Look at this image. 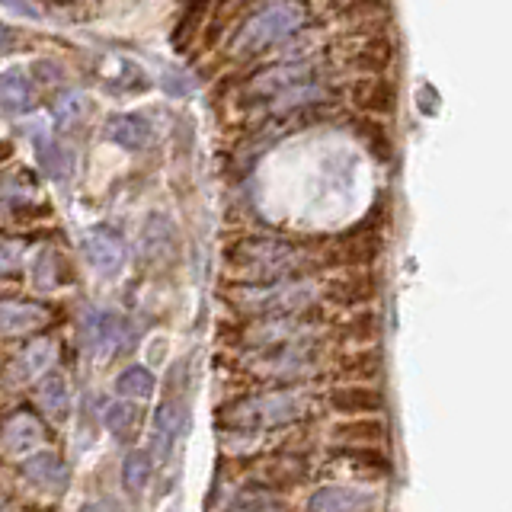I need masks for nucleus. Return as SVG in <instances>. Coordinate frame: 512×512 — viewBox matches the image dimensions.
I'll list each match as a JSON object with an SVG mask.
<instances>
[{
    "mask_svg": "<svg viewBox=\"0 0 512 512\" xmlns=\"http://www.w3.org/2000/svg\"><path fill=\"white\" fill-rule=\"evenodd\" d=\"M39 404L55 423H64L71 416V391L61 372H52L39 381Z\"/></svg>",
    "mask_w": 512,
    "mask_h": 512,
    "instance_id": "nucleus-29",
    "label": "nucleus"
},
{
    "mask_svg": "<svg viewBox=\"0 0 512 512\" xmlns=\"http://www.w3.org/2000/svg\"><path fill=\"white\" fill-rule=\"evenodd\" d=\"M311 474V464L304 455H295V452H288L282 458H272L266 461L263 468H260V490H295L301 487L304 480H308Z\"/></svg>",
    "mask_w": 512,
    "mask_h": 512,
    "instance_id": "nucleus-20",
    "label": "nucleus"
},
{
    "mask_svg": "<svg viewBox=\"0 0 512 512\" xmlns=\"http://www.w3.org/2000/svg\"><path fill=\"white\" fill-rule=\"evenodd\" d=\"M285 506H282V500L279 496H272L269 490H250V493H244L240 500L234 503V512H282Z\"/></svg>",
    "mask_w": 512,
    "mask_h": 512,
    "instance_id": "nucleus-36",
    "label": "nucleus"
},
{
    "mask_svg": "<svg viewBox=\"0 0 512 512\" xmlns=\"http://www.w3.org/2000/svg\"><path fill=\"white\" fill-rule=\"evenodd\" d=\"M103 426L109 429V436H116V442L132 445L141 432V410L135 407V400H112L106 404Z\"/></svg>",
    "mask_w": 512,
    "mask_h": 512,
    "instance_id": "nucleus-25",
    "label": "nucleus"
},
{
    "mask_svg": "<svg viewBox=\"0 0 512 512\" xmlns=\"http://www.w3.org/2000/svg\"><path fill=\"white\" fill-rule=\"evenodd\" d=\"M381 234H384V205L375 202L372 215L352 224L349 231L336 237L333 250L324 253V266H340V269H368L381 253Z\"/></svg>",
    "mask_w": 512,
    "mask_h": 512,
    "instance_id": "nucleus-8",
    "label": "nucleus"
},
{
    "mask_svg": "<svg viewBox=\"0 0 512 512\" xmlns=\"http://www.w3.org/2000/svg\"><path fill=\"white\" fill-rule=\"evenodd\" d=\"M352 132L359 135V141H362L365 148L372 151L378 160H391V157H394V141H391V132H388V128H384L378 119H368V116L352 119Z\"/></svg>",
    "mask_w": 512,
    "mask_h": 512,
    "instance_id": "nucleus-31",
    "label": "nucleus"
},
{
    "mask_svg": "<svg viewBox=\"0 0 512 512\" xmlns=\"http://www.w3.org/2000/svg\"><path fill=\"white\" fill-rule=\"evenodd\" d=\"M13 45H16V32L7 23H0V55L13 52Z\"/></svg>",
    "mask_w": 512,
    "mask_h": 512,
    "instance_id": "nucleus-40",
    "label": "nucleus"
},
{
    "mask_svg": "<svg viewBox=\"0 0 512 512\" xmlns=\"http://www.w3.org/2000/svg\"><path fill=\"white\" fill-rule=\"evenodd\" d=\"M189 429V407L180 397H164L154 410V432H151V458L154 464H164L173 448L180 445L183 432Z\"/></svg>",
    "mask_w": 512,
    "mask_h": 512,
    "instance_id": "nucleus-11",
    "label": "nucleus"
},
{
    "mask_svg": "<svg viewBox=\"0 0 512 512\" xmlns=\"http://www.w3.org/2000/svg\"><path fill=\"white\" fill-rule=\"evenodd\" d=\"M333 455L349 461L352 468L368 471V474H391L394 471L391 455L384 452L381 445H340V448H333Z\"/></svg>",
    "mask_w": 512,
    "mask_h": 512,
    "instance_id": "nucleus-28",
    "label": "nucleus"
},
{
    "mask_svg": "<svg viewBox=\"0 0 512 512\" xmlns=\"http://www.w3.org/2000/svg\"><path fill=\"white\" fill-rule=\"evenodd\" d=\"M106 138L122 151H144L151 144L154 132L151 122L144 116H135V112H116V116L106 119Z\"/></svg>",
    "mask_w": 512,
    "mask_h": 512,
    "instance_id": "nucleus-21",
    "label": "nucleus"
},
{
    "mask_svg": "<svg viewBox=\"0 0 512 512\" xmlns=\"http://www.w3.org/2000/svg\"><path fill=\"white\" fill-rule=\"evenodd\" d=\"M151 474H154V458H151V452H144V448H132V452L122 458V487H125V493L138 496L144 487L151 484Z\"/></svg>",
    "mask_w": 512,
    "mask_h": 512,
    "instance_id": "nucleus-30",
    "label": "nucleus"
},
{
    "mask_svg": "<svg viewBox=\"0 0 512 512\" xmlns=\"http://www.w3.org/2000/svg\"><path fill=\"white\" fill-rule=\"evenodd\" d=\"M394 45L391 39H384V36H372V39H365V45H359L356 52H352V68H356L362 77H384L388 74V68L394 64Z\"/></svg>",
    "mask_w": 512,
    "mask_h": 512,
    "instance_id": "nucleus-23",
    "label": "nucleus"
},
{
    "mask_svg": "<svg viewBox=\"0 0 512 512\" xmlns=\"http://www.w3.org/2000/svg\"><path fill=\"white\" fill-rule=\"evenodd\" d=\"M224 263L240 272V282H285V279H308L320 266L301 244L276 234H247L237 237L224 250Z\"/></svg>",
    "mask_w": 512,
    "mask_h": 512,
    "instance_id": "nucleus-1",
    "label": "nucleus"
},
{
    "mask_svg": "<svg viewBox=\"0 0 512 512\" xmlns=\"http://www.w3.org/2000/svg\"><path fill=\"white\" fill-rule=\"evenodd\" d=\"M314 400L317 397H311V391L301 388V384L298 388H266L224 404L218 413V423L224 432H240V436L298 426L311 416Z\"/></svg>",
    "mask_w": 512,
    "mask_h": 512,
    "instance_id": "nucleus-2",
    "label": "nucleus"
},
{
    "mask_svg": "<svg viewBox=\"0 0 512 512\" xmlns=\"http://www.w3.org/2000/svg\"><path fill=\"white\" fill-rule=\"evenodd\" d=\"M327 407L336 416L359 420V416H381L384 391L378 384H333L327 394Z\"/></svg>",
    "mask_w": 512,
    "mask_h": 512,
    "instance_id": "nucleus-12",
    "label": "nucleus"
},
{
    "mask_svg": "<svg viewBox=\"0 0 512 512\" xmlns=\"http://www.w3.org/2000/svg\"><path fill=\"white\" fill-rule=\"evenodd\" d=\"M20 477L29 487H36L42 493H64L71 484L68 464L61 461V455L55 452H36L20 461Z\"/></svg>",
    "mask_w": 512,
    "mask_h": 512,
    "instance_id": "nucleus-15",
    "label": "nucleus"
},
{
    "mask_svg": "<svg viewBox=\"0 0 512 512\" xmlns=\"http://www.w3.org/2000/svg\"><path fill=\"white\" fill-rule=\"evenodd\" d=\"M330 436L340 445H381L388 439V423L381 416H359V420H343L330 429Z\"/></svg>",
    "mask_w": 512,
    "mask_h": 512,
    "instance_id": "nucleus-24",
    "label": "nucleus"
},
{
    "mask_svg": "<svg viewBox=\"0 0 512 512\" xmlns=\"http://www.w3.org/2000/svg\"><path fill=\"white\" fill-rule=\"evenodd\" d=\"M381 503L378 490L359 484H324L311 490L304 512H375Z\"/></svg>",
    "mask_w": 512,
    "mask_h": 512,
    "instance_id": "nucleus-10",
    "label": "nucleus"
},
{
    "mask_svg": "<svg viewBox=\"0 0 512 512\" xmlns=\"http://www.w3.org/2000/svg\"><path fill=\"white\" fill-rule=\"evenodd\" d=\"M384 372V359L375 346H365L356 352L336 359V375L343 378V384H375Z\"/></svg>",
    "mask_w": 512,
    "mask_h": 512,
    "instance_id": "nucleus-22",
    "label": "nucleus"
},
{
    "mask_svg": "<svg viewBox=\"0 0 512 512\" xmlns=\"http://www.w3.org/2000/svg\"><path fill=\"white\" fill-rule=\"evenodd\" d=\"M208 13V7H189L186 13H183V20H180V29H176V36H173V42L180 45L183 42V32H186V42H189V36H192V20H202V16Z\"/></svg>",
    "mask_w": 512,
    "mask_h": 512,
    "instance_id": "nucleus-39",
    "label": "nucleus"
},
{
    "mask_svg": "<svg viewBox=\"0 0 512 512\" xmlns=\"http://www.w3.org/2000/svg\"><path fill=\"white\" fill-rule=\"evenodd\" d=\"M80 512H119V509L109 500H87L84 506H80Z\"/></svg>",
    "mask_w": 512,
    "mask_h": 512,
    "instance_id": "nucleus-41",
    "label": "nucleus"
},
{
    "mask_svg": "<svg viewBox=\"0 0 512 512\" xmlns=\"http://www.w3.org/2000/svg\"><path fill=\"white\" fill-rule=\"evenodd\" d=\"M308 4L298 0H276V4L253 7L244 20L237 23L234 36L228 42V52L234 58H260L269 48L282 45L285 39H295L308 26Z\"/></svg>",
    "mask_w": 512,
    "mask_h": 512,
    "instance_id": "nucleus-3",
    "label": "nucleus"
},
{
    "mask_svg": "<svg viewBox=\"0 0 512 512\" xmlns=\"http://www.w3.org/2000/svg\"><path fill=\"white\" fill-rule=\"evenodd\" d=\"M349 100L368 119L394 116L397 112V87L391 77H359L349 87Z\"/></svg>",
    "mask_w": 512,
    "mask_h": 512,
    "instance_id": "nucleus-14",
    "label": "nucleus"
},
{
    "mask_svg": "<svg viewBox=\"0 0 512 512\" xmlns=\"http://www.w3.org/2000/svg\"><path fill=\"white\" fill-rule=\"evenodd\" d=\"M125 320L116 311H96L87 320V343L96 359H112L125 343Z\"/></svg>",
    "mask_w": 512,
    "mask_h": 512,
    "instance_id": "nucleus-18",
    "label": "nucleus"
},
{
    "mask_svg": "<svg viewBox=\"0 0 512 512\" xmlns=\"http://www.w3.org/2000/svg\"><path fill=\"white\" fill-rule=\"evenodd\" d=\"M173 240V224L164 218V228H160V234H154V228L148 224V231H144V250H148L151 256H160V247L170 244Z\"/></svg>",
    "mask_w": 512,
    "mask_h": 512,
    "instance_id": "nucleus-37",
    "label": "nucleus"
},
{
    "mask_svg": "<svg viewBox=\"0 0 512 512\" xmlns=\"http://www.w3.org/2000/svg\"><path fill=\"white\" fill-rule=\"evenodd\" d=\"M32 144H36L39 164L45 167V173L58 183L68 180L71 176V154L64 151V144L58 138H52V132H32Z\"/></svg>",
    "mask_w": 512,
    "mask_h": 512,
    "instance_id": "nucleus-27",
    "label": "nucleus"
},
{
    "mask_svg": "<svg viewBox=\"0 0 512 512\" xmlns=\"http://www.w3.org/2000/svg\"><path fill=\"white\" fill-rule=\"evenodd\" d=\"M48 320H52V311L42 308V304H32V301H0V333L7 336H26V333H36L42 330Z\"/></svg>",
    "mask_w": 512,
    "mask_h": 512,
    "instance_id": "nucleus-19",
    "label": "nucleus"
},
{
    "mask_svg": "<svg viewBox=\"0 0 512 512\" xmlns=\"http://www.w3.org/2000/svg\"><path fill=\"white\" fill-rule=\"evenodd\" d=\"M324 359V340H301V343H288L279 349H266V352H250L247 368L253 378H260L263 384H276V388H298V384L308 381Z\"/></svg>",
    "mask_w": 512,
    "mask_h": 512,
    "instance_id": "nucleus-5",
    "label": "nucleus"
},
{
    "mask_svg": "<svg viewBox=\"0 0 512 512\" xmlns=\"http://www.w3.org/2000/svg\"><path fill=\"white\" fill-rule=\"evenodd\" d=\"M116 391L122 400H148L157 391V378L144 365H128L116 378Z\"/></svg>",
    "mask_w": 512,
    "mask_h": 512,
    "instance_id": "nucleus-32",
    "label": "nucleus"
},
{
    "mask_svg": "<svg viewBox=\"0 0 512 512\" xmlns=\"http://www.w3.org/2000/svg\"><path fill=\"white\" fill-rule=\"evenodd\" d=\"M52 365H55V343L36 340L10 362L7 381L13 388H20V384H29V381H42L45 375H52Z\"/></svg>",
    "mask_w": 512,
    "mask_h": 512,
    "instance_id": "nucleus-17",
    "label": "nucleus"
},
{
    "mask_svg": "<svg viewBox=\"0 0 512 512\" xmlns=\"http://www.w3.org/2000/svg\"><path fill=\"white\" fill-rule=\"evenodd\" d=\"M234 311L247 314L250 320L263 317H288V314H304L314 311L317 298H324L311 276L308 279H285V282H234L224 292Z\"/></svg>",
    "mask_w": 512,
    "mask_h": 512,
    "instance_id": "nucleus-4",
    "label": "nucleus"
},
{
    "mask_svg": "<svg viewBox=\"0 0 512 512\" xmlns=\"http://www.w3.org/2000/svg\"><path fill=\"white\" fill-rule=\"evenodd\" d=\"M90 112V103H87V96L84 93H77V90H68V93H61L55 106H52V119L58 128H77L80 122H84V116Z\"/></svg>",
    "mask_w": 512,
    "mask_h": 512,
    "instance_id": "nucleus-34",
    "label": "nucleus"
},
{
    "mask_svg": "<svg viewBox=\"0 0 512 512\" xmlns=\"http://www.w3.org/2000/svg\"><path fill=\"white\" fill-rule=\"evenodd\" d=\"M58 279H61V256L45 247L36 256V263H32V285H36L39 292H52Z\"/></svg>",
    "mask_w": 512,
    "mask_h": 512,
    "instance_id": "nucleus-35",
    "label": "nucleus"
},
{
    "mask_svg": "<svg viewBox=\"0 0 512 512\" xmlns=\"http://www.w3.org/2000/svg\"><path fill=\"white\" fill-rule=\"evenodd\" d=\"M327 64L314 58V55H304V58H282L276 64H266L253 77L244 80V87L237 90V100L240 106H253V103H269L276 100L279 93L301 87V84H314V80H324Z\"/></svg>",
    "mask_w": 512,
    "mask_h": 512,
    "instance_id": "nucleus-6",
    "label": "nucleus"
},
{
    "mask_svg": "<svg viewBox=\"0 0 512 512\" xmlns=\"http://www.w3.org/2000/svg\"><path fill=\"white\" fill-rule=\"evenodd\" d=\"M32 71L7 68L0 74V106L7 112H26L32 106Z\"/></svg>",
    "mask_w": 512,
    "mask_h": 512,
    "instance_id": "nucleus-26",
    "label": "nucleus"
},
{
    "mask_svg": "<svg viewBox=\"0 0 512 512\" xmlns=\"http://www.w3.org/2000/svg\"><path fill=\"white\" fill-rule=\"evenodd\" d=\"M378 292H381V282L372 269H356V272H349V276L324 285V298L330 304H336V308H356V311L372 308Z\"/></svg>",
    "mask_w": 512,
    "mask_h": 512,
    "instance_id": "nucleus-13",
    "label": "nucleus"
},
{
    "mask_svg": "<svg viewBox=\"0 0 512 512\" xmlns=\"http://www.w3.org/2000/svg\"><path fill=\"white\" fill-rule=\"evenodd\" d=\"M80 250H84L87 263L100 272L103 279H116L128 263L125 237L116 228H109V224H93V228H87L84 240H80Z\"/></svg>",
    "mask_w": 512,
    "mask_h": 512,
    "instance_id": "nucleus-9",
    "label": "nucleus"
},
{
    "mask_svg": "<svg viewBox=\"0 0 512 512\" xmlns=\"http://www.w3.org/2000/svg\"><path fill=\"white\" fill-rule=\"evenodd\" d=\"M378 333H381V317H378V311L375 308H365V311H356V314L346 320L340 340L356 343L359 349H365Z\"/></svg>",
    "mask_w": 512,
    "mask_h": 512,
    "instance_id": "nucleus-33",
    "label": "nucleus"
},
{
    "mask_svg": "<svg viewBox=\"0 0 512 512\" xmlns=\"http://www.w3.org/2000/svg\"><path fill=\"white\" fill-rule=\"evenodd\" d=\"M23 266V244H10L4 240L0 244V272H13Z\"/></svg>",
    "mask_w": 512,
    "mask_h": 512,
    "instance_id": "nucleus-38",
    "label": "nucleus"
},
{
    "mask_svg": "<svg viewBox=\"0 0 512 512\" xmlns=\"http://www.w3.org/2000/svg\"><path fill=\"white\" fill-rule=\"evenodd\" d=\"M0 512H23V506L16 503L10 493H0Z\"/></svg>",
    "mask_w": 512,
    "mask_h": 512,
    "instance_id": "nucleus-42",
    "label": "nucleus"
},
{
    "mask_svg": "<svg viewBox=\"0 0 512 512\" xmlns=\"http://www.w3.org/2000/svg\"><path fill=\"white\" fill-rule=\"evenodd\" d=\"M0 442H4V448L10 455H36V448L45 442V426L36 413H13L10 420H4V426H0Z\"/></svg>",
    "mask_w": 512,
    "mask_h": 512,
    "instance_id": "nucleus-16",
    "label": "nucleus"
},
{
    "mask_svg": "<svg viewBox=\"0 0 512 512\" xmlns=\"http://www.w3.org/2000/svg\"><path fill=\"white\" fill-rule=\"evenodd\" d=\"M327 314L314 308L304 314H288V317H263V320H247L237 333V346H244L247 352H266L279 349L288 343L311 340V336L324 327Z\"/></svg>",
    "mask_w": 512,
    "mask_h": 512,
    "instance_id": "nucleus-7",
    "label": "nucleus"
}]
</instances>
